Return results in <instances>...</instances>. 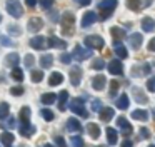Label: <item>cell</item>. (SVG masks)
I'll list each match as a JSON object with an SVG mask.
<instances>
[{"instance_id":"cell-6","label":"cell","mask_w":155,"mask_h":147,"mask_svg":"<svg viewBox=\"0 0 155 147\" xmlns=\"http://www.w3.org/2000/svg\"><path fill=\"white\" fill-rule=\"evenodd\" d=\"M30 47L35 49V50H44L45 47H47V40H45V37H42V35L32 37L30 39Z\"/></svg>"},{"instance_id":"cell-31","label":"cell","mask_w":155,"mask_h":147,"mask_svg":"<svg viewBox=\"0 0 155 147\" xmlns=\"http://www.w3.org/2000/svg\"><path fill=\"white\" fill-rule=\"evenodd\" d=\"M115 53H117L120 59H127V57H128L127 49H125L124 45H120V43H115Z\"/></svg>"},{"instance_id":"cell-19","label":"cell","mask_w":155,"mask_h":147,"mask_svg":"<svg viewBox=\"0 0 155 147\" xmlns=\"http://www.w3.org/2000/svg\"><path fill=\"white\" fill-rule=\"evenodd\" d=\"M67 129L70 130V132H78V130H82V124L78 122L75 117H72V119L67 120Z\"/></svg>"},{"instance_id":"cell-2","label":"cell","mask_w":155,"mask_h":147,"mask_svg":"<svg viewBox=\"0 0 155 147\" xmlns=\"http://www.w3.org/2000/svg\"><path fill=\"white\" fill-rule=\"evenodd\" d=\"M68 107H70V110L74 114H77V115L80 117H88V112L87 109H85V104H84V99H80V97H77V99H72L70 104H68Z\"/></svg>"},{"instance_id":"cell-59","label":"cell","mask_w":155,"mask_h":147,"mask_svg":"<svg viewBox=\"0 0 155 147\" xmlns=\"http://www.w3.org/2000/svg\"><path fill=\"white\" fill-rule=\"evenodd\" d=\"M98 147H107V145H98Z\"/></svg>"},{"instance_id":"cell-15","label":"cell","mask_w":155,"mask_h":147,"mask_svg":"<svg viewBox=\"0 0 155 147\" xmlns=\"http://www.w3.org/2000/svg\"><path fill=\"white\" fill-rule=\"evenodd\" d=\"M117 140H118L117 130H115L114 127H107V142H108V145H115Z\"/></svg>"},{"instance_id":"cell-58","label":"cell","mask_w":155,"mask_h":147,"mask_svg":"<svg viewBox=\"0 0 155 147\" xmlns=\"http://www.w3.org/2000/svg\"><path fill=\"white\" fill-rule=\"evenodd\" d=\"M44 147H54V145H52V144H45Z\"/></svg>"},{"instance_id":"cell-27","label":"cell","mask_w":155,"mask_h":147,"mask_svg":"<svg viewBox=\"0 0 155 147\" xmlns=\"http://www.w3.org/2000/svg\"><path fill=\"white\" fill-rule=\"evenodd\" d=\"M67 99H68V92L67 90H62V92L58 94V109L60 110H65V107H67Z\"/></svg>"},{"instance_id":"cell-25","label":"cell","mask_w":155,"mask_h":147,"mask_svg":"<svg viewBox=\"0 0 155 147\" xmlns=\"http://www.w3.org/2000/svg\"><path fill=\"white\" fill-rule=\"evenodd\" d=\"M110 33L114 37V40H120V39H125V30L122 27H112L110 29Z\"/></svg>"},{"instance_id":"cell-10","label":"cell","mask_w":155,"mask_h":147,"mask_svg":"<svg viewBox=\"0 0 155 147\" xmlns=\"http://www.w3.org/2000/svg\"><path fill=\"white\" fill-rule=\"evenodd\" d=\"M117 125L120 127V130H122L124 135H130V134H132V125L128 124V120L125 119V117H118V119H117Z\"/></svg>"},{"instance_id":"cell-28","label":"cell","mask_w":155,"mask_h":147,"mask_svg":"<svg viewBox=\"0 0 155 147\" xmlns=\"http://www.w3.org/2000/svg\"><path fill=\"white\" fill-rule=\"evenodd\" d=\"M117 0H102L100 3H98V9H105V10H114L115 7H117Z\"/></svg>"},{"instance_id":"cell-43","label":"cell","mask_w":155,"mask_h":147,"mask_svg":"<svg viewBox=\"0 0 155 147\" xmlns=\"http://www.w3.org/2000/svg\"><path fill=\"white\" fill-rule=\"evenodd\" d=\"M54 2H55V0H40V7H42V9H45V10H48L52 5H54Z\"/></svg>"},{"instance_id":"cell-36","label":"cell","mask_w":155,"mask_h":147,"mask_svg":"<svg viewBox=\"0 0 155 147\" xmlns=\"http://www.w3.org/2000/svg\"><path fill=\"white\" fill-rule=\"evenodd\" d=\"M127 7L130 10H134V12H138V9H140V0H127Z\"/></svg>"},{"instance_id":"cell-57","label":"cell","mask_w":155,"mask_h":147,"mask_svg":"<svg viewBox=\"0 0 155 147\" xmlns=\"http://www.w3.org/2000/svg\"><path fill=\"white\" fill-rule=\"evenodd\" d=\"M15 125V119H10L8 120V127H14Z\"/></svg>"},{"instance_id":"cell-18","label":"cell","mask_w":155,"mask_h":147,"mask_svg":"<svg viewBox=\"0 0 155 147\" xmlns=\"http://www.w3.org/2000/svg\"><path fill=\"white\" fill-rule=\"evenodd\" d=\"M62 82H64V75H62L60 72H52L50 74V77H48V84H50L52 87L60 85Z\"/></svg>"},{"instance_id":"cell-37","label":"cell","mask_w":155,"mask_h":147,"mask_svg":"<svg viewBox=\"0 0 155 147\" xmlns=\"http://www.w3.org/2000/svg\"><path fill=\"white\" fill-rule=\"evenodd\" d=\"M40 114H42V117H44L47 122H50V120H54V112L52 110H48V109H42L40 110Z\"/></svg>"},{"instance_id":"cell-12","label":"cell","mask_w":155,"mask_h":147,"mask_svg":"<svg viewBox=\"0 0 155 147\" xmlns=\"http://www.w3.org/2000/svg\"><path fill=\"white\" fill-rule=\"evenodd\" d=\"M28 30L30 32H38V30L44 27V22H42V19H38V17H34V19L28 20Z\"/></svg>"},{"instance_id":"cell-33","label":"cell","mask_w":155,"mask_h":147,"mask_svg":"<svg viewBox=\"0 0 155 147\" xmlns=\"http://www.w3.org/2000/svg\"><path fill=\"white\" fill-rule=\"evenodd\" d=\"M134 97H135V100H137V102H140V104L147 102V97L143 95V92H142L138 87H135V89H134Z\"/></svg>"},{"instance_id":"cell-47","label":"cell","mask_w":155,"mask_h":147,"mask_svg":"<svg viewBox=\"0 0 155 147\" xmlns=\"http://www.w3.org/2000/svg\"><path fill=\"white\" fill-rule=\"evenodd\" d=\"M60 62L62 63H70L72 62V55H70V53H62V55H60Z\"/></svg>"},{"instance_id":"cell-26","label":"cell","mask_w":155,"mask_h":147,"mask_svg":"<svg viewBox=\"0 0 155 147\" xmlns=\"http://www.w3.org/2000/svg\"><path fill=\"white\" fill-rule=\"evenodd\" d=\"M14 134H10V132H2V135H0V140H2V144H4L5 147H10L12 145V142H14Z\"/></svg>"},{"instance_id":"cell-4","label":"cell","mask_w":155,"mask_h":147,"mask_svg":"<svg viewBox=\"0 0 155 147\" xmlns=\"http://www.w3.org/2000/svg\"><path fill=\"white\" fill-rule=\"evenodd\" d=\"M84 43L87 45V49H102V47L105 45V42H104V39L102 37H98V35H88V37H85L84 39Z\"/></svg>"},{"instance_id":"cell-49","label":"cell","mask_w":155,"mask_h":147,"mask_svg":"<svg viewBox=\"0 0 155 147\" xmlns=\"http://www.w3.org/2000/svg\"><path fill=\"white\" fill-rule=\"evenodd\" d=\"M92 109H94L95 112H100L102 110V102L100 100H94V102H92Z\"/></svg>"},{"instance_id":"cell-48","label":"cell","mask_w":155,"mask_h":147,"mask_svg":"<svg viewBox=\"0 0 155 147\" xmlns=\"http://www.w3.org/2000/svg\"><path fill=\"white\" fill-rule=\"evenodd\" d=\"M10 94L12 95H22V94H24V87H12Z\"/></svg>"},{"instance_id":"cell-51","label":"cell","mask_w":155,"mask_h":147,"mask_svg":"<svg viewBox=\"0 0 155 147\" xmlns=\"http://www.w3.org/2000/svg\"><path fill=\"white\" fill-rule=\"evenodd\" d=\"M75 2H77L78 5H82V7H87V5L92 3V0H75Z\"/></svg>"},{"instance_id":"cell-45","label":"cell","mask_w":155,"mask_h":147,"mask_svg":"<svg viewBox=\"0 0 155 147\" xmlns=\"http://www.w3.org/2000/svg\"><path fill=\"white\" fill-rule=\"evenodd\" d=\"M55 144H57V147H67V142H65V139L62 135L55 137Z\"/></svg>"},{"instance_id":"cell-21","label":"cell","mask_w":155,"mask_h":147,"mask_svg":"<svg viewBox=\"0 0 155 147\" xmlns=\"http://www.w3.org/2000/svg\"><path fill=\"white\" fill-rule=\"evenodd\" d=\"M18 60H20V57H18L17 52H12V53H8V55L5 57V63H7L8 67H17Z\"/></svg>"},{"instance_id":"cell-8","label":"cell","mask_w":155,"mask_h":147,"mask_svg":"<svg viewBox=\"0 0 155 147\" xmlns=\"http://www.w3.org/2000/svg\"><path fill=\"white\" fill-rule=\"evenodd\" d=\"M97 19H98V17L95 15V12L88 10V12H85V15L82 17V27L87 29V27H90L92 23H95V20H97Z\"/></svg>"},{"instance_id":"cell-32","label":"cell","mask_w":155,"mask_h":147,"mask_svg":"<svg viewBox=\"0 0 155 147\" xmlns=\"http://www.w3.org/2000/svg\"><path fill=\"white\" fill-rule=\"evenodd\" d=\"M55 99H57V95H55V94H52V92L44 94V95H42V104H45V105H50V104L55 102Z\"/></svg>"},{"instance_id":"cell-44","label":"cell","mask_w":155,"mask_h":147,"mask_svg":"<svg viewBox=\"0 0 155 147\" xmlns=\"http://www.w3.org/2000/svg\"><path fill=\"white\" fill-rule=\"evenodd\" d=\"M102 12H100V20H107L108 17L112 15V12H114V10H105V9H100Z\"/></svg>"},{"instance_id":"cell-40","label":"cell","mask_w":155,"mask_h":147,"mask_svg":"<svg viewBox=\"0 0 155 147\" xmlns=\"http://www.w3.org/2000/svg\"><path fill=\"white\" fill-rule=\"evenodd\" d=\"M118 85H120V84H118L117 80H112V82H110V92H108V94H110L112 97H115V95H117Z\"/></svg>"},{"instance_id":"cell-42","label":"cell","mask_w":155,"mask_h":147,"mask_svg":"<svg viewBox=\"0 0 155 147\" xmlns=\"http://www.w3.org/2000/svg\"><path fill=\"white\" fill-rule=\"evenodd\" d=\"M147 89H148V92H155V77H150L147 80Z\"/></svg>"},{"instance_id":"cell-11","label":"cell","mask_w":155,"mask_h":147,"mask_svg":"<svg viewBox=\"0 0 155 147\" xmlns=\"http://www.w3.org/2000/svg\"><path fill=\"white\" fill-rule=\"evenodd\" d=\"M47 45L50 49H67V42L65 40H60L58 37H48Z\"/></svg>"},{"instance_id":"cell-53","label":"cell","mask_w":155,"mask_h":147,"mask_svg":"<svg viewBox=\"0 0 155 147\" xmlns=\"http://www.w3.org/2000/svg\"><path fill=\"white\" fill-rule=\"evenodd\" d=\"M122 147H134V142H132V140H124V142H122Z\"/></svg>"},{"instance_id":"cell-61","label":"cell","mask_w":155,"mask_h":147,"mask_svg":"<svg viewBox=\"0 0 155 147\" xmlns=\"http://www.w3.org/2000/svg\"><path fill=\"white\" fill-rule=\"evenodd\" d=\"M153 115H155V109H153Z\"/></svg>"},{"instance_id":"cell-24","label":"cell","mask_w":155,"mask_h":147,"mask_svg":"<svg viewBox=\"0 0 155 147\" xmlns=\"http://www.w3.org/2000/svg\"><path fill=\"white\" fill-rule=\"evenodd\" d=\"M115 105H117L118 109H122V110L128 109V97H127V94H122V95L115 100Z\"/></svg>"},{"instance_id":"cell-55","label":"cell","mask_w":155,"mask_h":147,"mask_svg":"<svg viewBox=\"0 0 155 147\" xmlns=\"http://www.w3.org/2000/svg\"><path fill=\"white\" fill-rule=\"evenodd\" d=\"M58 19V13L57 12H50V20H57Z\"/></svg>"},{"instance_id":"cell-23","label":"cell","mask_w":155,"mask_h":147,"mask_svg":"<svg viewBox=\"0 0 155 147\" xmlns=\"http://www.w3.org/2000/svg\"><path fill=\"white\" fill-rule=\"evenodd\" d=\"M52 63H54V55H50V53H45V55L40 57V65H42V69H50Z\"/></svg>"},{"instance_id":"cell-38","label":"cell","mask_w":155,"mask_h":147,"mask_svg":"<svg viewBox=\"0 0 155 147\" xmlns=\"http://www.w3.org/2000/svg\"><path fill=\"white\" fill-rule=\"evenodd\" d=\"M44 79V72L42 70H32V80L34 82H42Z\"/></svg>"},{"instance_id":"cell-34","label":"cell","mask_w":155,"mask_h":147,"mask_svg":"<svg viewBox=\"0 0 155 147\" xmlns=\"http://www.w3.org/2000/svg\"><path fill=\"white\" fill-rule=\"evenodd\" d=\"M8 110H10V107H8V104H7V102H2V104H0V120L7 119Z\"/></svg>"},{"instance_id":"cell-35","label":"cell","mask_w":155,"mask_h":147,"mask_svg":"<svg viewBox=\"0 0 155 147\" xmlns=\"http://www.w3.org/2000/svg\"><path fill=\"white\" fill-rule=\"evenodd\" d=\"M12 79L17 80V82H22V80H24V72H22V69L14 67V70H12Z\"/></svg>"},{"instance_id":"cell-54","label":"cell","mask_w":155,"mask_h":147,"mask_svg":"<svg viewBox=\"0 0 155 147\" xmlns=\"http://www.w3.org/2000/svg\"><path fill=\"white\" fill-rule=\"evenodd\" d=\"M25 3H27L28 7H35L37 5V0H25Z\"/></svg>"},{"instance_id":"cell-1","label":"cell","mask_w":155,"mask_h":147,"mask_svg":"<svg viewBox=\"0 0 155 147\" xmlns=\"http://www.w3.org/2000/svg\"><path fill=\"white\" fill-rule=\"evenodd\" d=\"M74 23H75V17L72 12H65L62 15V33L64 35H72L74 33Z\"/></svg>"},{"instance_id":"cell-52","label":"cell","mask_w":155,"mask_h":147,"mask_svg":"<svg viewBox=\"0 0 155 147\" xmlns=\"http://www.w3.org/2000/svg\"><path fill=\"white\" fill-rule=\"evenodd\" d=\"M148 50H150V52H155V37L148 42Z\"/></svg>"},{"instance_id":"cell-41","label":"cell","mask_w":155,"mask_h":147,"mask_svg":"<svg viewBox=\"0 0 155 147\" xmlns=\"http://www.w3.org/2000/svg\"><path fill=\"white\" fill-rule=\"evenodd\" d=\"M104 67H105V63H104V60H102V59L94 60V63H92V69H95V70H102Z\"/></svg>"},{"instance_id":"cell-30","label":"cell","mask_w":155,"mask_h":147,"mask_svg":"<svg viewBox=\"0 0 155 147\" xmlns=\"http://www.w3.org/2000/svg\"><path fill=\"white\" fill-rule=\"evenodd\" d=\"M34 132H35V127H32L30 124H22L20 125V134L24 137H30Z\"/></svg>"},{"instance_id":"cell-16","label":"cell","mask_w":155,"mask_h":147,"mask_svg":"<svg viewBox=\"0 0 155 147\" xmlns=\"http://www.w3.org/2000/svg\"><path fill=\"white\" fill-rule=\"evenodd\" d=\"M128 42H130V47L132 49H140L142 45V33H132L130 37H128Z\"/></svg>"},{"instance_id":"cell-7","label":"cell","mask_w":155,"mask_h":147,"mask_svg":"<svg viewBox=\"0 0 155 147\" xmlns=\"http://www.w3.org/2000/svg\"><path fill=\"white\" fill-rule=\"evenodd\" d=\"M108 72L114 74V75H122L124 74V65H122L120 60H112V62H108Z\"/></svg>"},{"instance_id":"cell-50","label":"cell","mask_w":155,"mask_h":147,"mask_svg":"<svg viewBox=\"0 0 155 147\" xmlns=\"http://www.w3.org/2000/svg\"><path fill=\"white\" fill-rule=\"evenodd\" d=\"M140 134H142V137H143V139L150 137V132H148V129H145V127H142V129H140Z\"/></svg>"},{"instance_id":"cell-13","label":"cell","mask_w":155,"mask_h":147,"mask_svg":"<svg viewBox=\"0 0 155 147\" xmlns=\"http://www.w3.org/2000/svg\"><path fill=\"white\" fill-rule=\"evenodd\" d=\"M105 84H107L105 75H97V77H94V80H92V87H94L95 90H104Z\"/></svg>"},{"instance_id":"cell-46","label":"cell","mask_w":155,"mask_h":147,"mask_svg":"<svg viewBox=\"0 0 155 147\" xmlns=\"http://www.w3.org/2000/svg\"><path fill=\"white\" fill-rule=\"evenodd\" d=\"M34 62H35V59H34V55H32V53L25 55V67H32V65H34Z\"/></svg>"},{"instance_id":"cell-9","label":"cell","mask_w":155,"mask_h":147,"mask_svg":"<svg viewBox=\"0 0 155 147\" xmlns=\"http://www.w3.org/2000/svg\"><path fill=\"white\" fill-rule=\"evenodd\" d=\"M80 79H82V69L80 67H72L70 69V82H72V85H75L77 87L78 84H80Z\"/></svg>"},{"instance_id":"cell-60","label":"cell","mask_w":155,"mask_h":147,"mask_svg":"<svg viewBox=\"0 0 155 147\" xmlns=\"http://www.w3.org/2000/svg\"><path fill=\"white\" fill-rule=\"evenodd\" d=\"M148 147H155V145H148Z\"/></svg>"},{"instance_id":"cell-14","label":"cell","mask_w":155,"mask_h":147,"mask_svg":"<svg viewBox=\"0 0 155 147\" xmlns=\"http://www.w3.org/2000/svg\"><path fill=\"white\" fill-rule=\"evenodd\" d=\"M115 115V110L112 109V107H102L100 110V119L104 120V122H108L110 119H114Z\"/></svg>"},{"instance_id":"cell-17","label":"cell","mask_w":155,"mask_h":147,"mask_svg":"<svg viewBox=\"0 0 155 147\" xmlns=\"http://www.w3.org/2000/svg\"><path fill=\"white\" fill-rule=\"evenodd\" d=\"M142 29L145 32H153L155 30V20L150 19V17H143L142 19Z\"/></svg>"},{"instance_id":"cell-63","label":"cell","mask_w":155,"mask_h":147,"mask_svg":"<svg viewBox=\"0 0 155 147\" xmlns=\"http://www.w3.org/2000/svg\"><path fill=\"white\" fill-rule=\"evenodd\" d=\"M148 2H150V0H148Z\"/></svg>"},{"instance_id":"cell-56","label":"cell","mask_w":155,"mask_h":147,"mask_svg":"<svg viewBox=\"0 0 155 147\" xmlns=\"http://www.w3.org/2000/svg\"><path fill=\"white\" fill-rule=\"evenodd\" d=\"M8 30H10V32H15V33H20V29H18V27H8Z\"/></svg>"},{"instance_id":"cell-39","label":"cell","mask_w":155,"mask_h":147,"mask_svg":"<svg viewBox=\"0 0 155 147\" xmlns=\"http://www.w3.org/2000/svg\"><path fill=\"white\" fill-rule=\"evenodd\" d=\"M70 142H72V145H74V147H84V140H82L80 135H74L70 139Z\"/></svg>"},{"instance_id":"cell-5","label":"cell","mask_w":155,"mask_h":147,"mask_svg":"<svg viewBox=\"0 0 155 147\" xmlns=\"http://www.w3.org/2000/svg\"><path fill=\"white\" fill-rule=\"evenodd\" d=\"M74 57L77 60H87V59H90L92 57V49H82L80 45H77L75 47V50H74Z\"/></svg>"},{"instance_id":"cell-29","label":"cell","mask_w":155,"mask_h":147,"mask_svg":"<svg viewBox=\"0 0 155 147\" xmlns=\"http://www.w3.org/2000/svg\"><path fill=\"white\" fill-rule=\"evenodd\" d=\"M20 122L22 124H30V109L28 107H22L20 110Z\"/></svg>"},{"instance_id":"cell-22","label":"cell","mask_w":155,"mask_h":147,"mask_svg":"<svg viewBox=\"0 0 155 147\" xmlns=\"http://www.w3.org/2000/svg\"><path fill=\"white\" fill-rule=\"evenodd\" d=\"M132 119L140 120V122H145V120L148 119V112H147V110H142V109H137V110L132 112Z\"/></svg>"},{"instance_id":"cell-62","label":"cell","mask_w":155,"mask_h":147,"mask_svg":"<svg viewBox=\"0 0 155 147\" xmlns=\"http://www.w3.org/2000/svg\"><path fill=\"white\" fill-rule=\"evenodd\" d=\"M0 20H2V17H0Z\"/></svg>"},{"instance_id":"cell-3","label":"cell","mask_w":155,"mask_h":147,"mask_svg":"<svg viewBox=\"0 0 155 147\" xmlns=\"http://www.w3.org/2000/svg\"><path fill=\"white\" fill-rule=\"evenodd\" d=\"M7 10L12 17H15V19H20V17L24 15V10H22V5H20L18 0H7Z\"/></svg>"},{"instance_id":"cell-20","label":"cell","mask_w":155,"mask_h":147,"mask_svg":"<svg viewBox=\"0 0 155 147\" xmlns=\"http://www.w3.org/2000/svg\"><path fill=\"white\" fill-rule=\"evenodd\" d=\"M87 132H88V135L92 137V139H98L100 137V127L97 125V124H88L87 125Z\"/></svg>"}]
</instances>
